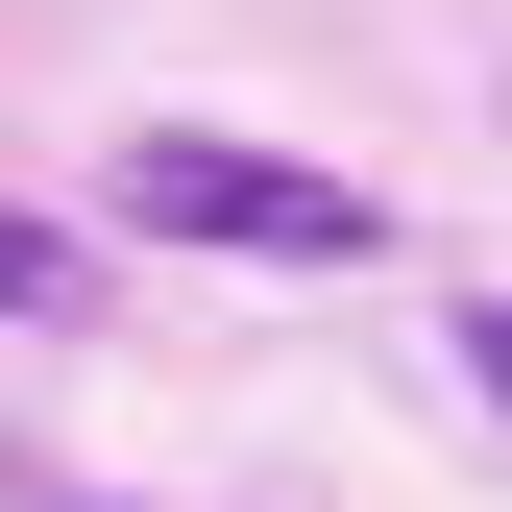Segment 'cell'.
Instances as JSON below:
<instances>
[{
	"instance_id": "6da1fadb",
	"label": "cell",
	"mask_w": 512,
	"mask_h": 512,
	"mask_svg": "<svg viewBox=\"0 0 512 512\" xmlns=\"http://www.w3.org/2000/svg\"><path fill=\"white\" fill-rule=\"evenodd\" d=\"M122 220H147V244H244V269H366V244H391L342 171L220 147V122H147V147H122Z\"/></svg>"
},
{
	"instance_id": "7a4b0ae2",
	"label": "cell",
	"mask_w": 512,
	"mask_h": 512,
	"mask_svg": "<svg viewBox=\"0 0 512 512\" xmlns=\"http://www.w3.org/2000/svg\"><path fill=\"white\" fill-rule=\"evenodd\" d=\"M98 269H74V220H25V196H0V317H74Z\"/></svg>"
},
{
	"instance_id": "3957f363",
	"label": "cell",
	"mask_w": 512,
	"mask_h": 512,
	"mask_svg": "<svg viewBox=\"0 0 512 512\" xmlns=\"http://www.w3.org/2000/svg\"><path fill=\"white\" fill-rule=\"evenodd\" d=\"M464 366H488V391H512V317H464Z\"/></svg>"
},
{
	"instance_id": "277c9868",
	"label": "cell",
	"mask_w": 512,
	"mask_h": 512,
	"mask_svg": "<svg viewBox=\"0 0 512 512\" xmlns=\"http://www.w3.org/2000/svg\"><path fill=\"white\" fill-rule=\"evenodd\" d=\"M0 512H122V488H0Z\"/></svg>"
}]
</instances>
